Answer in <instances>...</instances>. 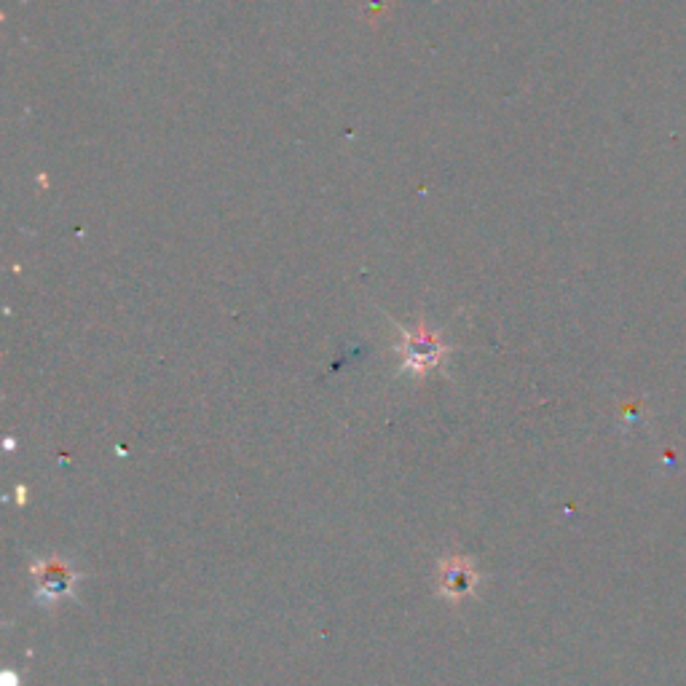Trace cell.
Wrapping results in <instances>:
<instances>
[{
    "label": "cell",
    "mask_w": 686,
    "mask_h": 686,
    "mask_svg": "<svg viewBox=\"0 0 686 686\" xmlns=\"http://www.w3.org/2000/svg\"><path fill=\"white\" fill-rule=\"evenodd\" d=\"M33 579L38 603L54 606V603L76 595V585L81 577L70 569V563L51 555V558H41V561L33 563Z\"/></svg>",
    "instance_id": "1"
},
{
    "label": "cell",
    "mask_w": 686,
    "mask_h": 686,
    "mask_svg": "<svg viewBox=\"0 0 686 686\" xmlns=\"http://www.w3.org/2000/svg\"><path fill=\"white\" fill-rule=\"evenodd\" d=\"M400 357H402V370H410V373H429L440 365V360L445 357V343L440 341V335L429 327H408L402 330V343H400Z\"/></svg>",
    "instance_id": "2"
},
{
    "label": "cell",
    "mask_w": 686,
    "mask_h": 686,
    "mask_svg": "<svg viewBox=\"0 0 686 686\" xmlns=\"http://www.w3.org/2000/svg\"><path fill=\"white\" fill-rule=\"evenodd\" d=\"M477 585H480V574L475 563L464 555H448L437 566V590L451 603L467 601L469 595H475Z\"/></svg>",
    "instance_id": "3"
}]
</instances>
